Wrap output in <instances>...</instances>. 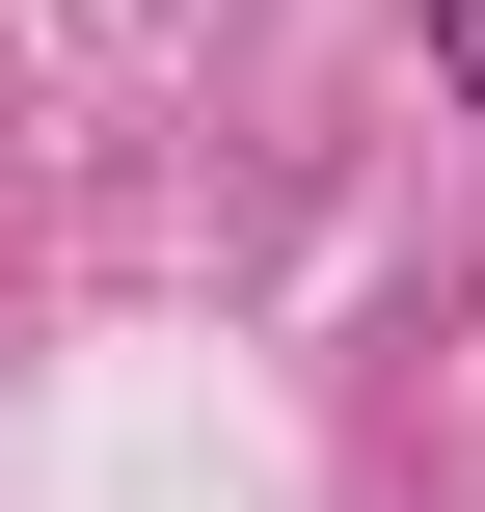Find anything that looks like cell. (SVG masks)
Segmentation results:
<instances>
[{"mask_svg": "<svg viewBox=\"0 0 485 512\" xmlns=\"http://www.w3.org/2000/svg\"><path fill=\"white\" fill-rule=\"evenodd\" d=\"M432 81H459V108H485V0H432Z\"/></svg>", "mask_w": 485, "mask_h": 512, "instance_id": "obj_1", "label": "cell"}]
</instances>
